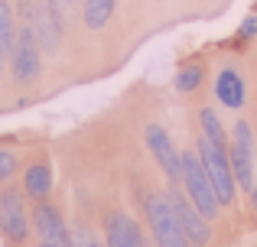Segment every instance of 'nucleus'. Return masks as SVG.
<instances>
[{"label":"nucleus","instance_id":"nucleus-20","mask_svg":"<svg viewBox=\"0 0 257 247\" xmlns=\"http://www.w3.org/2000/svg\"><path fill=\"white\" fill-rule=\"evenodd\" d=\"M254 36H257V17L251 13V17L241 20V26H238V39H241V43H251Z\"/></svg>","mask_w":257,"mask_h":247},{"label":"nucleus","instance_id":"nucleus-13","mask_svg":"<svg viewBox=\"0 0 257 247\" xmlns=\"http://www.w3.org/2000/svg\"><path fill=\"white\" fill-rule=\"evenodd\" d=\"M215 98H218L221 104H225L228 111H238L241 104H244V82H241V75L228 65V69L218 72V78H215Z\"/></svg>","mask_w":257,"mask_h":247},{"label":"nucleus","instance_id":"nucleus-16","mask_svg":"<svg viewBox=\"0 0 257 247\" xmlns=\"http://www.w3.org/2000/svg\"><path fill=\"white\" fill-rule=\"evenodd\" d=\"M202 78H205V69H202V65H195V62L182 65V69L176 72V91L189 95V91L202 88Z\"/></svg>","mask_w":257,"mask_h":247},{"label":"nucleus","instance_id":"nucleus-21","mask_svg":"<svg viewBox=\"0 0 257 247\" xmlns=\"http://www.w3.org/2000/svg\"><path fill=\"white\" fill-rule=\"evenodd\" d=\"M72 247H104V244H98V241H94V237H78V241H75V237H72Z\"/></svg>","mask_w":257,"mask_h":247},{"label":"nucleus","instance_id":"nucleus-23","mask_svg":"<svg viewBox=\"0 0 257 247\" xmlns=\"http://www.w3.org/2000/svg\"><path fill=\"white\" fill-rule=\"evenodd\" d=\"M75 4H78V0H75Z\"/></svg>","mask_w":257,"mask_h":247},{"label":"nucleus","instance_id":"nucleus-10","mask_svg":"<svg viewBox=\"0 0 257 247\" xmlns=\"http://www.w3.org/2000/svg\"><path fill=\"white\" fill-rule=\"evenodd\" d=\"M104 247H147V241L131 215L114 211L104 221Z\"/></svg>","mask_w":257,"mask_h":247},{"label":"nucleus","instance_id":"nucleus-11","mask_svg":"<svg viewBox=\"0 0 257 247\" xmlns=\"http://www.w3.org/2000/svg\"><path fill=\"white\" fill-rule=\"evenodd\" d=\"M33 33H36V43L39 49H43V56H56L59 52V43H62V30H59V23L52 20V10L46 0H39L36 4V13H33Z\"/></svg>","mask_w":257,"mask_h":247},{"label":"nucleus","instance_id":"nucleus-15","mask_svg":"<svg viewBox=\"0 0 257 247\" xmlns=\"http://www.w3.org/2000/svg\"><path fill=\"white\" fill-rule=\"evenodd\" d=\"M114 7L117 0H85V10H82V20L88 30H104L114 17Z\"/></svg>","mask_w":257,"mask_h":247},{"label":"nucleus","instance_id":"nucleus-8","mask_svg":"<svg viewBox=\"0 0 257 247\" xmlns=\"http://www.w3.org/2000/svg\"><path fill=\"white\" fill-rule=\"evenodd\" d=\"M170 198H173L176 215H179V224H182V234H186L189 247H208V244H212V228H208V218L202 215L192 202H189L186 192L173 189Z\"/></svg>","mask_w":257,"mask_h":247},{"label":"nucleus","instance_id":"nucleus-12","mask_svg":"<svg viewBox=\"0 0 257 247\" xmlns=\"http://www.w3.org/2000/svg\"><path fill=\"white\" fill-rule=\"evenodd\" d=\"M52 192V166L49 163H30L23 169V195L30 202H46Z\"/></svg>","mask_w":257,"mask_h":247},{"label":"nucleus","instance_id":"nucleus-17","mask_svg":"<svg viewBox=\"0 0 257 247\" xmlns=\"http://www.w3.org/2000/svg\"><path fill=\"white\" fill-rule=\"evenodd\" d=\"M49 4V10H52V20L59 23V30H69V23H72V17H75V0H46Z\"/></svg>","mask_w":257,"mask_h":247},{"label":"nucleus","instance_id":"nucleus-9","mask_svg":"<svg viewBox=\"0 0 257 247\" xmlns=\"http://www.w3.org/2000/svg\"><path fill=\"white\" fill-rule=\"evenodd\" d=\"M144 137H147V146H150L153 159L160 163V169H163L166 176L173 179V182H182V153L176 150V143H173L170 133H166V127L147 124Z\"/></svg>","mask_w":257,"mask_h":247},{"label":"nucleus","instance_id":"nucleus-3","mask_svg":"<svg viewBox=\"0 0 257 247\" xmlns=\"http://www.w3.org/2000/svg\"><path fill=\"white\" fill-rule=\"evenodd\" d=\"M39 69H43V49L36 43V33H33L30 23H20L17 43H13L10 52V75L20 88H30L39 78Z\"/></svg>","mask_w":257,"mask_h":247},{"label":"nucleus","instance_id":"nucleus-4","mask_svg":"<svg viewBox=\"0 0 257 247\" xmlns=\"http://www.w3.org/2000/svg\"><path fill=\"white\" fill-rule=\"evenodd\" d=\"M30 211H26V195L13 185H0V234L13 247H23L30 241Z\"/></svg>","mask_w":257,"mask_h":247},{"label":"nucleus","instance_id":"nucleus-6","mask_svg":"<svg viewBox=\"0 0 257 247\" xmlns=\"http://www.w3.org/2000/svg\"><path fill=\"white\" fill-rule=\"evenodd\" d=\"M228 156H231V169H234L238 185L251 195V189H254V130H251V124H247V121L234 124Z\"/></svg>","mask_w":257,"mask_h":247},{"label":"nucleus","instance_id":"nucleus-2","mask_svg":"<svg viewBox=\"0 0 257 247\" xmlns=\"http://www.w3.org/2000/svg\"><path fill=\"white\" fill-rule=\"evenodd\" d=\"M144 211H147V221H150L157 247H189L186 234H182V224H179V215L173 208L170 192H150Z\"/></svg>","mask_w":257,"mask_h":247},{"label":"nucleus","instance_id":"nucleus-19","mask_svg":"<svg viewBox=\"0 0 257 247\" xmlns=\"http://www.w3.org/2000/svg\"><path fill=\"white\" fill-rule=\"evenodd\" d=\"M36 4H39V0H17V4H13V10H17V20H20V23H33Z\"/></svg>","mask_w":257,"mask_h":247},{"label":"nucleus","instance_id":"nucleus-7","mask_svg":"<svg viewBox=\"0 0 257 247\" xmlns=\"http://www.w3.org/2000/svg\"><path fill=\"white\" fill-rule=\"evenodd\" d=\"M30 221L39 234V247H72V234H69V228H65L62 211H59L49 198L33 205Z\"/></svg>","mask_w":257,"mask_h":247},{"label":"nucleus","instance_id":"nucleus-22","mask_svg":"<svg viewBox=\"0 0 257 247\" xmlns=\"http://www.w3.org/2000/svg\"><path fill=\"white\" fill-rule=\"evenodd\" d=\"M251 205H254V208H257V185H254V189H251Z\"/></svg>","mask_w":257,"mask_h":247},{"label":"nucleus","instance_id":"nucleus-5","mask_svg":"<svg viewBox=\"0 0 257 247\" xmlns=\"http://www.w3.org/2000/svg\"><path fill=\"white\" fill-rule=\"evenodd\" d=\"M199 156H202V166L208 169V179H212V185H215L218 202L221 205H231L234 202V192H238V179H234L228 150H221V146H215L212 140L202 137L199 140Z\"/></svg>","mask_w":257,"mask_h":247},{"label":"nucleus","instance_id":"nucleus-14","mask_svg":"<svg viewBox=\"0 0 257 247\" xmlns=\"http://www.w3.org/2000/svg\"><path fill=\"white\" fill-rule=\"evenodd\" d=\"M17 30H20V23H17V10H13V4H10V0H0V56L10 59L13 43H17Z\"/></svg>","mask_w":257,"mask_h":247},{"label":"nucleus","instance_id":"nucleus-18","mask_svg":"<svg viewBox=\"0 0 257 247\" xmlns=\"http://www.w3.org/2000/svg\"><path fill=\"white\" fill-rule=\"evenodd\" d=\"M20 169V159L13 150H0V185H7L13 179V172Z\"/></svg>","mask_w":257,"mask_h":247},{"label":"nucleus","instance_id":"nucleus-1","mask_svg":"<svg viewBox=\"0 0 257 247\" xmlns=\"http://www.w3.org/2000/svg\"><path fill=\"white\" fill-rule=\"evenodd\" d=\"M182 192H186L189 202H192L208 221L218 215L221 202H218V195H215V185H212V179H208V169L202 166L199 150L182 153Z\"/></svg>","mask_w":257,"mask_h":247}]
</instances>
